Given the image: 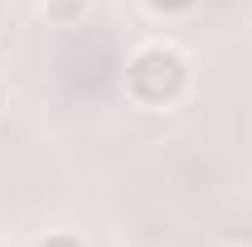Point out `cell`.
Masks as SVG:
<instances>
[{
  "label": "cell",
  "instance_id": "cell-1",
  "mask_svg": "<svg viewBox=\"0 0 252 247\" xmlns=\"http://www.w3.org/2000/svg\"><path fill=\"white\" fill-rule=\"evenodd\" d=\"M126 88H131L136 102L165 107V102H175L185 93V59L175 49H165V44H151L126 63Z\"/></svg>",
  "mask_w": 252,
  "mask_h": 247
},
{
  "label": "cell",
  "instance_id": "cell-2",
  "mask_svg": "<svg viewBox=\"0 0 252 247\" xmlns=\"http://www.w3.org/2000/svg\"><path fill=\"white\" fill-rule=\"evenodd\" d=\"M83 10H88L83 0H49V20H59V25H73Z\"/></svg>",
  "mask_w": 252,
  "mask_h": 247
},
{
  "label": "cell",
  "instance_id": "cell-3",
  "mask_svg": "<svg viewBox=\"0 0 252 247\" xmlns=\"http://www.w3.org/2000/svg\"><path fill=\"white\" fill-rule=\"evenodd\" d=\"M39 247H83L78 238H68V233H54V238H44Z\"/></svg>",
  "mask_w": 252,
  "mask_h": 247
},
{
  "label": "cell",
  "instance_id": "cell-4",
  "mask_svg": "<svg viewBox=\"0 0 252 247\" xmlns=\"http://www.w3.org/2000/svg\"><path fill=\"white\" fill-rule=\"evenodd\" d=\"M151 5H156V10H165V15H175V10H189L194 0H151Z\"/></svg>",
  "mask_w": 252,
  "mask_h": 247
}]
</instances>
